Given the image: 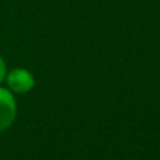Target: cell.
<instances>
[{
  "instance_id": "6da1fadb",
  "label": "cell",
  "mask_w": 160,
  "mask_h": 160,
  "mask_svg": "<svg viewBox=\"0 0 160 160\" xmlns=\"http://www.w3.org/2000/svg\"><path fill=\"white\" fill-rule=\"evenodd\" d=\"M16 101L10 91L0 87V132L12 126L16 119Z\"/></svg>"
},
{
  "instance_id": "7a4b0ae2",
  "label": "cell",
  "mask_w": 160,
  "mask_h": 160,
  "mask_svg": "<svg viewBox=\"0 0 160 160\" xmlns=\"http://www.w3.org/2000/svg\"><path fill=\"white\" fill-rule=\"evenodd\" d=\"M6 81L10 89L17 94H26L34 87L33 74L23 68H14L13 71H10L6 77Z\"/></svg>"
},
{
  "instance_id": "3957f363",
  "label": "cell",
  "mask_w": 160,
  "mask_h": 160,
  "mask_svg": "<svg viewBox=\"0 0 160 160\" xmlns=\"http://www.w3.org/2000/svg\"><path fill=\"white\" fill-rule=\"evenodd\" d=\"M6 78V64H4L3 58L0 57V82Z\"/></svg>"
}]
</instances>
